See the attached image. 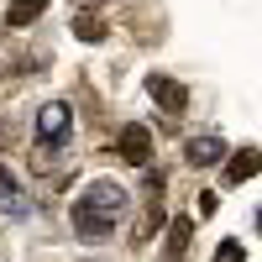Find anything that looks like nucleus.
Returning a JSON list of instances; mask_svg holds the SVG:
<instances>
[{
  "mask_svg": "<svg viewBox=\"0 0 262 262\" xmlns=\"http://www.w3.org/2000/svg\"><path fill=\"white\" fill-rule=\"evenodd\" d=\"M74 37H79V42H100V37H105V21H100V16H90V11H84V16L74 21Z\"/></svg>",
  "mask_w": 262,
  "mask_h": 262,
  "instance_id": "obj_10",
  "label": "nucleus"
},
{
  "mask_svg": "<svg viewBox=\"0 0 262 262\" xmlns=\"http://www.w3.org/2000/svg\"><path fill=\"white\" fill-rule=\"evenodd\" d=\"M84 194H90L95 205H105V210H116V215L126 210V189H121V184H111V179H95V184L84 189Z\"/></svg>",
  "mask_w": 262,
  "mask_h": 262,
  "instance_id": "obj_6",
  "label": "nucleus"
},
{
  "mask_svg": "<svg viewBox=\"0 0 262 262\" xmlns=\"http://www.w3.org/2000/svg\"><path fill=\"white\" fill-rule=\"evenodd\" d=\"M42 11H48V0H11V6H6V27H11V32H16V27H32Z\"/></svg>",
  "mask_w": 262,
  "mask_h": 262,
  "instance_id": "obj_7",
  "label": "nucleus"
},
{
  "mask_svg": "<svg viewBox=\"0 0 262 262\" xmlns=\"http://www.w3.org/2000/svg\"><path fill=\"white\" fill-rule=\"evenodd\" d=\"M111 226H116V210H105V205H95L90 194H79V200H74V231H79V242H90V247H100L105 236H111Z\"/></svg>",
  "mask_w": 262,
  "mask_h": 262,
  "instance_id": "obj_1",
  "label": "nucleus"
},
{
  "mask_svg": "<svg viewBox=\"0 0 262 262\" xmlns=\"http://www.w3.org/2000/svg\"><path fill=\"white\" fill-rule=\"evenodd\" d=\"M16 194H21V184L11 179V168H0V205H11V210H16V205H21Z\"/></svg>",
  "mask_w": 262,
  "mask_h": 262,
  "instance_id": "obj_11",
  "label": "nucleus"
},
{
  "mask_svg": "<svg viewBox=\"0 0 262 262\" xmlns=\"http://www.w3.org/2000/svg\"><path fill=\"white\" fill-rule=\"evenodd\" d=\"M116 152H121V158L126 163H152V131L147 126H137V121H131V126H121V137H116Z\"/></svg>",
  "mask_w": 262,
  "mask_h": 262,
  "instance_id": "obj_2",
  "label": "nucleus"
},
{
  "mask_svg": "<svg viewBox=\"0 0 262 262\" xmlns=\"http://www.w3.org/2000/svg\"><path fill=\"white\" fill-rule=\"evenodd\" d=\"M221 158H226V142L221 137H194L189 142V163L194 168H210V163H221Z\"/></svg>",
  "mask_w": 262,
  "mask_h": 262,
  "instance_id": "obj_5",
  "label": "nucleus"
},
{
  "mask_svg": "<svg viewBox=\"0 0 262 262\" xmlns=\"http://www.w3.org/2000/svg\"><path fill=\"white\" fill-rule=\"evenodd\" d=\"M147 95L158 100L168 116H184V105H189V90H184L179 79H168V74H152V79H147Z\"/></svg>",
  "mask_w": 262,
  "mask_h": 262,
  "instance_id": "obj_3",
  "label": "nucleus"
},
{
  "mask_svg": "<svg viewBox=\"0 0 262 262\" xmlns=\"http://www.w3.org/2000/svg\"><path fill=\"white\" fill-rule=\"evenodd\" d=\"M189 236H194V221H189V215L168 221V257H184V252H189Z\"/></svg>",
  "mask_w": 262,
  "mask_h": 262,
  "instance_id": "obj_9",
  "label": "nucleus"
},
{
  "mask_svg": "<svg viewBox=\"0 0 262 262\" xmlns=\"http://www.w3.org/2000/svg\"><path fill=\"white\" fill-rule=\"evenodd\" d=\"M257 168H262V152H257V147H242V152H236V158H231L226 179H231V184H247V179H252Z\"/></svg>",
  "mask_w": 262,
  "mask_h": 262,
  "instance_id": "obj_8",
  "label": "nucleus"
},
{
  "mask_svg": "<svg viewBox=\"0 0 262 262\" xmlns=\"http://www.w3.org/2000/svg\"><path fill=\"white\" fill-rule=\"evenodd\" d=\"M215 257H226V262H242V247H236V242H221V252H215Z\"/></svg>",
  "mask_w": 262,
  "mask_h": 262,
  "instance_id": "obj_12",
  "label": "nucleus"
},
{
  "mask_svg": "<svg viewBox=\"0 0 262 262\" xmlns=\"http://www.w3.org/2000/svg\"><path fill=\"white\" fill-rule=\"evenodd\" d=\"M69 126H74V116H69V105H63V100L42 105V116H37V131H42V142H63V137H69Z\"/></svg>",
  "mask_w": 262,
  "mask_h": 262,
  "instance_id": "obj_4",
  "label": "nucleus"
}]
</instances>
